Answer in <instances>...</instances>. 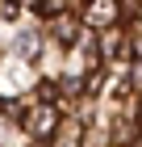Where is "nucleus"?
<instances>
[{
    "mask_svg": "<svg viewBox=\"0 0 142 147\" xmlns=\"http://www.w3.org/2000/svg\"><path fill=\"white\" fill-rule=\"evenodd\" d=\"M113 17H117V0H92L84 13L88 25H113Z\"/></svg>",
    "mask_w": 142,
    "mask_h": 147,
    "instance_id": "nucleus-1",
    "label": "nucleus"
},
{
    "mask_svg": "<svg viewBox=\"0 0 142 147\" xmlns=\"http://www.w3.org/2000/svg\"><path fill=\"white\" fill-rule=\"evenodd\" d=\"M29 135H33V139H50V135H55V105H42V109L33 113Z\"/></svg>",
    "mask_w": 142,
    "mask_h": 147,
    "instance_id": "nucleus-2",
    "label": "nucleus"
},
{
    "mask_svg": "<svg viewBox=\"0 0 142 147\" xmlns=\"http://www.w3.org/2000/svg\"><path fill=\"white\" fill-rule=\"evenodd\" d=\"M75 34H79V30H75V21H67V17L55 25V38H59V42H75Z\"/></svg>",
    "mask_w": 142,
    "mask_h": 147,
    "instance_id": "nucleus-3",
    "label": "nucleus"
}]
</instances>
